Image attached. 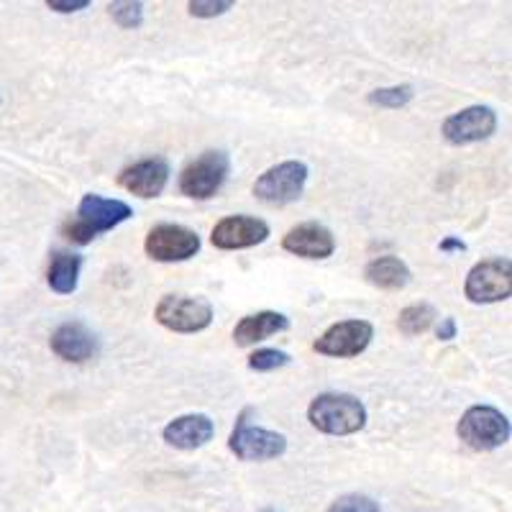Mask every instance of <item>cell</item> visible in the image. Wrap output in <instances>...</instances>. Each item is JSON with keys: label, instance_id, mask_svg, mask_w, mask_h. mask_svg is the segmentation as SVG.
<instances>
[{"label": "cell", "instance_id": "obj_14", "mask_svg": "<svg viewBox=\"0 0 512 512\" xmlns=\"http://www.w3.org/2000/svg\"><path fill=\"white\" fill-rule=\"evenodd\" d=\"M282 249L300 256V259H328L336 251V239H333L331 228L310 221L290 228L282 236Z\"/></svg>", "mask_w": 512, "mask_h": 512}, {"label": "cell", "instance_id": "obj_5", "mask_svg": "<svg viewBox=\"0 0 512 512\" xmlns=\"http://www.w3.org/2000/svg\"><path fill=\"white\" fill-rule=\"evenodd\" d=\"M310 169L305 162H280L269 167L259 180L254 182V198L267 205H290L305 192Z\"/></svg>", "mask_w": 512, "mask_h": 512}, {"label": "cell", "instance_id": "obj_19", "mask_svg": "<svg viewBox=\"0 0 512 512\" xmlns=\"http://www.w3.org/2000/svg\"><path fill=\"white\" fill-rule=\"evenodd\" d=\"M82 272V256L72 251H54L49 259L47 282L57 295H72L80 285Z\"/></svg>", "mask_w": 512, "mask_h": 512}, {"label": "cell", "instance_id": "obj_25", "mask_svg": "<svg viewBox=\"0 0 512 512\" xmlns=\"http://www.w3.org/2000/svg\"><path fill=\"white\" fill-rule=\"evenodd\" d=\"M231 8V0H216V3H213V0H190V3H187V11L195 18H216L228 13Z\"/></svg>", "mask_w": 512, "mask_h": 512}, {"label": "cell", "instance_id": "obj_2", "mask_svg": "<svg viewBox=\"0 0 512 512\" xmlns=\"http://www.w3.org/2000/svg\"><path fill=\"white\" fill-rule=\"evenodd\" d=\"M456 436L472 451H495L510 441L512 425L502 410L492 408V405H474L461 415Z\"/></svg>", "mask_w": 512, "mask_h": 512}, {"label": "cell", "instance_id": "obj_26", "mask_svg": "<svg viewBox=\"0 0 512 512\" xmlns=\"http://www.w3.org/2000/svg\"><path fill=\"white\" fill-rule=\"evenodd\" d=\"M90 6V0H47L49 11L57 13H77L85 11Z\"/></svg>", "mask_w": 512, "mask_h": 512}, {"label": "cell", "instance_id": "obj_27", "mask_svg": "<svg viewBox=\"0 0 512 512\" xmlns=\"http://www.w3.org/2000/svg\"><path fill=\"white\" fill-rule=\"evenodd\" d=\"M436 336H438V341H454V338L459 336V326H456V320L451 318V315H448V318H443L441 323H438Z\"/></svg>", "mask_w": 512, "mask_h": 512}, {"label": "cell", "instance_id": "obj_24", "mask_svg": "<svg viewBox=\"0 0 512 512\" xmlns=\"http://www.w3.org/2000/svg\"><path fill=\"white\" fill-rule=\"evenodd\" d=\"M328 512H379V505L367 495H344L328 507Z\"/></svg>", "mask_w": 512, "mask_h": 512}, {"label": "cell", "instance_id": "obj_1", "mask_svg": "<svg viewBox=\"0 0 512 512\" xmlns=\"http://www.w3.org/2000/svg\"><path fill=\"white\" fill-rule=\"evenodd\" d=\"M308 420L326 436H354L367 425V408L359 397L346 392H323L310 402Z\"/></svg>", "mask_w": 512, "mask_h": 512}, {"label": "cell", "instance_id": "obj_15", "mask_svg": "<svg viewBox=\"0 0 512 512\" xmlns=\"http://www.w3.org/2000/svg\"><path fill=\"white\" fill-rule=\"evenodd\" d=\"M49 346H52V351L59 359L70 361V364H85V361H90L98 354V338H95V333L88 326L77 323V320L62 323L52 333V338H49Z\"/></svg>", "mask_w": 512, "mask_h": 512}, {"label": "cell", "instance_id": "obj_3", "mask_svg": "<svg viewBox=\"0 0 512 512\" xmlns=\"http://www.w3.org/2000/svg\"><path fill=\"white\" fill-rule=\"evenodd\" d=\"M464 295L474 305L505 303L512 295V262L507 256H492L474 264L466 274Z\"/></svg>", "mask_w": 512, "mask_h": 512}, {"label": "cell", "instance_id": "obj_23", "mask_svg": "<svg viewBox=\"0 0 512 512\" xmlns=\"http://www.w3.org/2000/svg\"><path fill=\"white\" fill-rule=\"evenodd\" d=\"M292 356L280 349H256L249 356V369L251 372H277V369L287 367Z\"/></svg>", "mask_w": 512, "mask_h": 512}, {"label": "cell", "instance_id": "obj_13", "mask_svg": "<svg viewBox=\"0 0 512 512\" xmlns=\"http://www.w3.org/2000/svg\"><path fill=\"white\" fill-rule=\"evenodd\" d=\"M169 182V164L167 159L152 157L141 159V162L131 164V167L121 169L118 175V185L126 192L136 195V198L152 200L159 198Z\"/></svg>", "mask_w": 512, "mask_h": 512}, {"label": "cell", "instance_id": "obj_17", "mask_svg": "<svg viewBox=\"0 0 512 512\" xmlns=\"http://www.w3.org/2000/svg\"><path fill=\"white\" fill-rule=\"evenodd\" d=\"M290 328V318L285 313H277V310H262V313L244 315V318L236 323L233 328V341L236 346L246 349V346H254L264 338H272L277 333H285Z\"/></svg>", "mask_w": 512, "mask_h": 512}, {"label": "cell", "instance_id": "obj_9", "mask_svg": "<svg viewBox=\"0 0 512 512\" xmlns=\"http://www.w3.org/2000/svg\"><path fill=\"white\" fill-rule=\"evenodd\" d=\"M144 249L154 262H187V259H192L200 251V236L198 231L180 226V223H159L146 236Z\"/></svg>", "mask_w": 512, "mask_h": 512}, {"label": "cell", "instance_id": "obj_10", "mask_svg": "<svg viewBox=\"0 0 512 512\" xmlns=\"http://www.w3.org/2000/svg\"><path fill=\"white\" fill-rule=\"evenodd\" d=\"M497 131V113L489 105H469L459 113L448 116L441 126L443 139L451 146L477 144Z\"/></svg>", "mask_w": 512, "mask_h": 512}, {"label": "cell", "instance_id": "obj_11", "mask_svg": "<svg viewBox=\"0 0 512 512\" xmlns=\"http://www.w3.org/2000/svg\"><path fill=\"white\" fill-rule=\"evenodd\" d=\"M269 239V223L254 216H228L216 223L210 244L221 251H241L259 246Z\"/></svg>", "mask_w": 512, "mask_h": 512}, {"label": "cell", "instance_id": "obj_12", "mask_svg": "<svg viewBox=\"0 0 512 512\" xmlns=\"http://www.w3.org/2000/svg\"><path fill=\"white\" fill-rule=\"evenodd\" d=\"M131 216H134V210H131L128 203L116 198H103V195H93V192L85 195L80 200V205H77V221L88 228L95 239H98L100 233L113 231L116 226L126 223Z\"/></svg>", "mask_w": 512, "mask_h": 512}, {"label": "cell", "instance_id": "obj_4", "mask_svg": "<svg viewBox=\"0 0 512 512\" xmlns=\"http://www.w3.org/2000/svg\"><path fill=\"white\" fill-rule=\"evenodd\" d=\"M251 408H246L233 425L228 448L231 454L241 461H269L277 459L287 451V436L277 431H267L259 425L249 423Z\"/></svg>", "mask_w": 512, "mask_h": 512}, {"label": "cell", "instance_id": "obj_18", "mask_svg": "<svg viewBox=\"0 0 512 512\" xmlns=\"http://www.w3.org/2000/svg\"><path fill=\"white\" fill-rule=\"evenodd\" d=\"M364 280L369 282L372 287L384 292H397V290H405L413 280V272L405 262H402L400 256H377L372 262L364 267Z\"/></svg>", "mask_w": 512, "mask_h": 512}, {"label": "cell", "instance_id": "obj_20", "mask_svg": "<svg viewBox=\"0 0 512 512\" xmlns=\"http://www.w3.org/2000/svg\"><path fill=\"white\" fill-rule=\"evenodd\" d=\"M436 318L438 313L431 303H413L400 310V315H397V328L405 336H420V333L431 331Z\"/></svg>", "mask_w": 512, "mask_h": 512}, {"label": "cell", "instance_id": "obj_8", "mask_svg": "<svg viewBox=\"0 0 512 512\" xmlns=\"http://www.w3.org/2000/svg\"><path fill=\"white\" fill-rule=\"evenodd\" d=\"M374 338V326L369 320H341L315 338L313 351L331 359H354L369 349Z\"/></svg>", "mask_w": 512, "mask_h": 512}, {"label": "cell", "instance_id": "obj_7", "mask_svg": "<svg viewBox=\"0 0 512 512\" xmlns=\"http://www.w3.org/2000/svg\"><path fill=\"white\" fill-rule=\"evenodd\" d=\"M159 326L175 333H200L213 323V308L200 297L164 295L154 308Z\"/></svg>", "mask_w": 512, "mask_h": 512}, {"label": "cell", "instance_id": "obj_28", "mask_svg": "<svg viewBox=\"0 0 512 512\" xmlns=\"http://www.w3.org/2000/svg\"><path fill=\"white\" fill-rule=\"evenodd\" d=\"M438 249H441L443 254H454V251H466V244L461 239H456V236H446V239L438 244Z\"/></svg>", "mask_w": 512, "mask_h": 512}, {"label": "cell", "instance_id": "obj_21", "mask_svg": "<svg viewBox=\"0 0 512 512\" xmlns=\"http://www.w3.org/2000/svg\"><path fill=\"white\" fill-rule=\"evenodd\" d=\"M413 98V85H392V88L372 90V93L367 95V103L377 105V108H387V111H400V108H405Z\"/></svg>", "mask_w": 512, "mask_h": 512}, {"label": "cell", "instance_id": "obj_6", "mask_svg": "<svg viewBox=\"0 0 512 512\" xmlns=\"http://www.w3.org/2000/svg\"><path fill=\"white\" fill-rule=\"evenodd\" d=\"M231 159L226 152H203L180 172V192L192 200H210L226 185Z\"/></svg>", "mask_w": 512, "mask_h": 512}, {"label": "cell", "instance_id": "obj_22", "mask_svg": "<svg viewBox=\"0 0 512 512\" xmlns=\"http://www.w3.org/2000/svg\"><path fill=\"white\" fill-rule=\"evenodd\" d=\"M108 13L116 21L121 29H139L144 24V3L139 0H116V3H108Z\"/></svg>", "mask_w": 512, "mask_h": 512}, {"label": "cell", "instance_id": "obj_16", "mask_svg": "<svg viewBox=\"0 0 512 512\" xmlns=\"http://www.w3.org/2000/svg\"><path fill=\"white\" fill-rule=\"evenodd\" d=\"M213 436H216V423L205 413L180 415V418L169 420L162 431L164 443L172 448H180V451L203 448L205 443L213 441Z\"/></svg>", "mask_w": 512, "mask_h": 512}]
</instances>
